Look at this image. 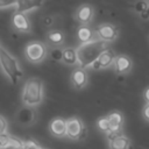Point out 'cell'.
I'll return each mask as SVG.
<instances>
[{
  "instance_id": "cell-1",
  "label": "cell",
  "mask_w": 149,
  "mask_h": 149,
  "mask_svg": "<svg viewBox=\"0 0 149 149\" xmlns=\"http://www.w3.org/2000/svg\"><path fill=\"white\" fill-rule=\"evenodd\" d=\"M107 43L100 40H94L86 44H80L77 48V56H78V64L79 68L86 69L92 66L94 62L99 58V56L107 49Z\"/></svg>"
},
{
  "instance_id": "cell-2",
  "label": "cell",
  "mask_w": 149,
  "mask_h": 149,
  "mask_svg": "<svg viewBox=\"0 0 149 149\" xmlns=\"http://www.w3.org/2000/svg\"><path fill=\"white\" fill-rule=\"evenodd\" d=\"M44 87L43 81L38 77H31L26 80L22 90V102L24 106L35 107L43 101Z\"/></svg>"
},
{
  "instance_id": "cell-3",
  "label": "cell",
  "mask_w": 149,
  "mask_h": 149,
  "mask_svg": "<svg viewBox=\"0 0 149 149\" xmlns=\"http://www.w3.org/2000/svg\"><path fill=\"white\" fill-rule=\"evenodd\" d=\"M0 66L2 72L9 79L12 84H16L23 76V71L17 62V59L8 52L7 49L0 45Z\"/></svg>"
},
{
  "instance_id": "cell-4",
  "label": "cell",
  "mask_w": 149,
  "mask_h": 149,
  "mask_svg": "<svg viewBox=\"0 0 149 149\" xmlns=\"http://www.w3.org/2000/svg\"><path fill=\"white\" fill-rule=\"evenodd\" d=\"M23 54L28 62L38 64L48 56V47L41 41H31L24 47Z\"/></svg>"
},
{
  "instance_id": "cell-5",
  "label": "cell",
  "mask_w": 149,
  "mask_h": 149,
  "mask_svg": "<svg viewBox=\"0 0 149 149\" xmlns=\"http://www.w3.org/2000/svg\"><path fill=\"white\" fill-rule=\"evenodd\" d=\"M86 127L81 119L72 116L66 119V136L72 141H81L86 137Z\"/></svg>"
},
{
  "instance_id": "cell-6",
  "label": "cell",
  "mask_w": 149,
  "mask_h": 149,
  "mask_svg": "<svg viewBox=\"0 0 149 149\" xmlns=\"http://www.w3.org/2000/svg\"><path fill=\"white\" fill-rule=\"evenodd\" d=\"M95 35H97V38L102 42H106V43L113 42L116 40L119 35V29L116 26L106 22L98 26V28L95 29Z\"/></svg>"
},
{
  "instance_id": "cell-7",
  "label": "cell",
  "mask_w": 149,
  "mask_h": 149,
  "mask_svg": "<svg viewBox=\"0 0 149 149\" xmlns=\"http://www.w3.org/2000/svg\"><path fill=\"white\" fill-rule=\"evenodd\" d=\"M15 121H16L17 125H20L22 127L31 126L36 121V112H35V109L33 107L22 106L17 111V113L15 115Z\"/></svg>"
},
{
  "instance_id": "cell-8",
  "label": "cell",
  "mask_w": 149,
  "mask_h": 149,
  "mask_svg": "<svg viewBox=\"0 0 149 149\" xmlns=\"http://www.w3.org/2000/svg\"><path fill=\"white\" fill-rule=\"evenodd\" d=\"M93 16H94V8L92 5L88 3L80 5L74 13V20L80 26H88V23L93 20Z\"/></svg>"
},
{
  "instance_id": "cell-9",
  "label": "cell",
  "mask_w": 149,
  "mask_h": 149,
  "mask_svg": "<svg viewBox=\"0 0 149 149\" xmlns=\"http://www.w3.org/2000/svg\"><path fill=\"white\" fill-rule=\"evenodd\" d=\"M115 58H116V55H115L114 50L111 49V48H107V49L99 56V58L94 62V64H93L91 68H92L93 70L107 69V68H109L112 64H114Z\"/></svg>"
},
{
  "instance_id": "cell-10",
  "label": "cell",
  "mask_w": 149,
  "mask_h": 149,
  "mask_svg": "<svg viewBox=\"0 0 149 149\" xmlns=\"http://www.w3.org/2000/svg\"><path fill=\"white\" fill-rule=\"evenodd\" d=\"M70 81L76 90H81L88 84V74L85 69L76 68L70 74Z\"/></svg>"
},
{
  "instance_id": "cell-11",
  "label": "cell",
  "mask_w": 149,
  "mask_h": 149,
  "mask_svg": "<svg viewBox=\"0 0 149 149\" xmlns=\"http://www.w3.org/2000/svg\"><path fill=\"white\" fill-rule=\"evenodd\" d=\"M12 26L15 30L20 33H30L31 31V22L27 14L14 13L12 16Z\"/></svg>"
},
{
  "instance_id": "cell-12",
  "label": "cell",
  "mask_w": 149,
  "mask_h": 149,
  "mask_svg": "<svg viewBox=\"0 0 149 149\" xmlns=\"http://www.w3.org/2000/svg\"><path fill=\"white\" fill-rule=\"evenodd\" d=\"M109 149H132L130 140L122 133L108 134Z\"/></svg>"
},
{
  "instance_id": "cell-13",
  "label": "cell",
  "mask_w": 149,
  "mask_h": 149,
  "mask_svg": "<svg viewBox=\"0 0 149 149\" xmlns=\"http://www.w3.org/2000/svg\"><path fill=\"white\" fill-rule=\"evenodd\" d=\"M133 61L127 55H118L114 62V70L118 74H127L132 71Z\"/></svg>"
},
{
  "instance_id": "cell-14",
  "label": "cell",
  "mask_w": 149,
  "mask_h": 149,
  "mask_svg": "<svg viewBox=\"0 0 149 149\" xmlns=\"http://www.w3.org/2000/svg\"><path fill=\"white\" fill-rule=\"evenodd\" d=\"M107 119L109 122V133L108 134H118L121 133L123 127V115L119 111H114L107 114Z\"/></svg>"
},
{
  "instance_id": "cell-15",
  "label": "cell",
  "mask_w": 149,
  "mask_h": 149,
  "mask_svg": "<svg viewBox=\"0 0 149 149\" xmlns=\"http://www.w3.org/2000/svg\"><path fill=\"white\" fill-rule=\"evenodd\" d=\"M49 130L55 137H65L66 136V120L63 118H55L49 123Z\"/></svg>"
},
{
  "instance_id": "cell-16",
  "label": "cell",
  "mask_w": 149,
  "mask_h": 149,
  "mask_svg": "<svg viewBox=\"0 0 149 149\" xmlns=\"http://www.w3.org/2000/svg\"><path fill=\"white\" fill-rule=\"evenodd\" d=\"M77 38L80 44H86L94 40H98L95 30H93L90 26H79L77 29Z\"/></svg>"
},
{
  "instance_id": "cell-17",
  "label": "cell",
  "mask_w": 149,
  "mask_h": 149,
  "mask_svg": "<svg viewBox=\"0 0 149 149\" xmlns=\"http://www.w3.org/2000/svg\"><path fill=\"white\" fill-rule=\"evenodd\" d=\"M65 42V35L59 29H51L47 34V43L52 48H61Z\"/></svg>"
},
{
  "instance_id": "cell-18",
  "label": "cell",
  "mask_w": 149,
  "mask_h": 149,
  "mask_svg": "<svg viewBox=\"0 0 149 149\" xmlns=\"http://www.w3.org/2000/svg\"><path fill=\"white\" fill-rule=\"evenodd\" d=\"M43 2L42 1H36V0H21V1H16V13H21V14H27L30 10H35L40 7H42Z\"/></svg>"
},
{
  "instance_id": "cell-19",
  "label": "cell",
  "mask_w": 149,
  "mask_h": 149,
  "mask_svg": "<svg viewBox=\"0 0 149 149\" xmlns=\"http://www.w3.org/2000/svg\"><path fill=\"white\" fill-rule=\"evenodd\" d=\"M62 63L65 65H77L78 64V56H77V49L74 48H64L63 49V56H62Z\"/></svg>"
},
{
  "instance_id": "cell-20",
  "label": "cell",
  "mask_w": 149,
  "mask_h": 149,
  "mask_svg": "<svg viewBox=\"0 0 149 149\" xmlns=\"http://www.w3.org/2000/svg\"><path fill=\"white\" fill-rule=\"evenodd\" d=\"M97 127L98 129H100L101 132H105V133H109V122H108V119H107V115L105 116H100L98 120H97Z\"/></svg>"
},
{
  "instance_id": "cell-21",
  "label": "cell",
  "mask_w": 149,
  "mask_h": 149,
  "mask_svg": "<svg viewBox=\"0 0 149 149\" xmlns=\"http://www.w3.org/2000/svg\"><path fill=\"white\" fill-rule=\"evenodd\" d=\"M147 8H149V2L147 1H137L135 3H133V9L140 15L142 14Z\"/></svg>"
},
{
  "instance_id": "cell-22",
  "label": "cell",
  "mask_w": 149,
  "mask_h": 149,
  "mask_svg": "<svg viewBox=\"0 0 149 149\" xmlns=\"http://www.w3.org/2000/svg\"><path fill=\"white\" fill-rule=\"evenodd\" d=\"M23 149H43L38 142L34 139H28L23 141Z\"/></svg>"
},
{
  "instance_id": "cell-23",
  "label": "cell",
  "mask_w": 149,
  "mask_h": 149,
  "mask_svg": "<svg viewBox=\"0 0 149 149\" xmlns=\"http://www.w3.org/2000/svg\"><path fill=\"white\" fill-rule=\"evenodd\" d=\"M63 56V49L62 48H52L50 51V57L55 62H62Z\"/></svg>"
},
{
  "instance_id": "cell-24",
  "label": "cell",
  "mask_w": 149,
  "mask_h": 149,
  "mask_svg": "<svg viewBox=\"0 0 149 149\" xmlns=\"http://www.w3.org/2000/svg\"><path fill=\"white\" fill-rule=\"evenodd\" d=\"M9 142H10V135L9 134L6 133V134H1L0 135V148L8 147Z\"/></svg>"
},
{
  "instance_id": "cell-25",
  "label": "cell",
  "mask_w": 149,
  "mask_h": 149,
  "mask_svg": "<svg viewBox=\"0 0 149 149\" xmlns=\"http://www.w3.org/2000/svg\"><path fill=\"white\" fill-rule=\"evenodd\" d=\"M7 128H8V122H7L6 118L0 114V135L1 134H6L7 133Z\"/></svg>"
},
{
  "instance_id": "cell-26",
  "label": "cell",
  "mask_w": 149,
  "mask_h": 149,
  "mask_svg": "<svg viewBox=\"0 0 149 149\" xmlns=\"http://www.w3.org/2000/svg\"><path fill=\"white\" fill-rule=\"evenodd\" d=\"M54 17L52 16H44L43 19H42V24L44 26V27H48V28H50L52 24H54Z\"/></svg>"
},
{
  "instance_id": "cell-27",
  "label": "cell",
  "mask_w": 149,
  "mask_h": 149,
  "mask_svg": "<svg viewBox=\"0 0 149 149\" xmlns=\"http://www.w3.org/2000/svg\"><path fill=\"white\" fill-rule=\"evenodd\" d=\"M15 6H16V1H0V8H8Z\"/></svg>"
},
{
  "instance_id": "cell-28",
  "label": "cell",
  "mask_w": 149,
  "mask_h": 149,
  "mask_svg": "<svg viewBox=\"0 0 149 149\" xmlns=\"http://www.w3.org/2000/svg\"><path fill=\"white\" fill-rule=\"evenodd\" d=\"M142 116L146 121H149V104H146L142 109Z\"/></svg>"
},
{
  "instance_id": "cell-29",
  "label": "cell",
  "mask_w": 149,
  "mask_h": 149,
  "mask_svg": "<svg viewBox=\"0 0 149 149\" xmlns=\"http://www.w3.org/2000/svg\"><path fill=\"white\" fill-rule=\"evenodd\" d=\"M140 17L142 20H148L149 19V8H147L142 14H140Z\"/></svg>"
},
{
  "instance_id": "cell-30",
  "label": "cell",
  "mask_w": 149,
  "mask_h": 149,
  "mask_svg": "<svg viewBox=\"0 0 149 149\" xmlns=\"http://www.w3.org/2000/svg\"><path fill=\"white\" fill-rule=\"evenodd\" d=\"M143 98H144V101H146L147 104H149V87H147V88L144 90Z\"/></svg>"
},
{
  "instance_id": "cell-31",
  "label": "cell",
  "mask_w": 149,
  "mask_h": 149,
  "mask_svg": "<svg viewBox=\"0 0 149 149\" xmlns=\"http://www.w3.org/2000/svg\"><path fill=\"white\" fill-rule=\"evenodd\" d=\"M0 149H13V148H10V147H3V148H0Z\"/></svg>"
}]
</instances>
